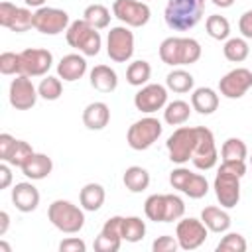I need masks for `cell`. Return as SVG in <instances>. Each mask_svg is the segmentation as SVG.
<instances>
[{"label":"cell","mask_w":252,"mask_h":252,"mask_svg":"<svg viewBox=\"0 0 252 252\" xmlns=\"http://www.w3.org/2000/svg\"><path fill=\"white\" fill-rule=\"evenodd\" d=\"M246 173V163L244 161H222L213 189L217 195V201L220 203V207L224 209H232L238 205L240 201V179Z\"/></svg>","instance_id":"cell-1"},{"label":"cell","mask_w":252,"mask_h":252,"mask_svg":"<svg viewBox=\"0 0 252 252\" xmlns=\"http://www.w3.org/2000/svg\"><path fill=\"white\" fill-rule=\"evenodd\" d=\"M205 12V0H167L165 4V24L173 32H187L195 28Z\"/></svg>","instance_id":"cell-2"},{"label":"cell","mask_w":252,"mask_h":252,"mask_svg":"<svg viewBox=\"0 0 252 252\" xmlns=\"http://www.w3.org/2000/svg\"><path fill=\"white\" fill-rule=\"evenodd\" d=\"M201 43L193 37H165L159 43V59L165 65L179 67V65H193L201 59Z\"/></svg>","instance_id":"cell-3"},{"label":"cell","mask_w":252,"mask_h":252,"mask_svg":"<svg viewBox=\"0 0 252 252\" xmlns=\"http://www.w3.org/2000/svg\"><path fill=\"white\" fill-rule=\"evenodd\" d=\"M65 39L71 47H75L85 57L98 55V51L102 47V37H100L98 30L93 28L85 18L75 20V22L69 24V28L65 32Z\"/></svg>","instance_id":"cell-4"},{"label":"cell","mask_w":252,"mask_h":252,"mask_svg":"<svg viewBox=\"0 0 252 252\" xmlns=\"http://www.w3.org/2000/svg\"><path fill=\"white\" fill-rule=\"evenodd\" d=\"M83 211V207H77L67 199H55L47 209V219L57 230L65 234H75L85 226Z\"/></svg>","instance_id":"cell-5"},{"label":"cell","mask_w":252,"mask_h":252,"mask_svg":"<svg viewBox=\"0 0 252 252\" xmlns=\"http://www.w3.org/2000/svg\"><path fill=\"white\" fill-rule=\"evenodd\" d=\"M197 126H179L165 142V148H167V154H169V159L177 165H183L187 163L191 158H193V152H195V146H197Z\"/></svg>","instance_id":"cell-6"},{"label":"cell","mask_w":252,"mask_h":252,"mask_svg":"<svg viewBox=\"0 0 252 252\" xmlns=\"http://www.w3.org/2000/svg\"><path fill=\"white\" fill-rule=\"evenodd\" d=\"M161 132H163L161 122H159L158 118H154V116H146V118L136 120V122L128 128V132H126V142H128V146H130L132 150L142 152V150L152 148V146L158 142V138L161 136Z\"/></svg>","instance_id":"cell-7"},{"label":"cell","mask_w":252,"mask_h":252,"mask_svg":"<svg viewBox=\"0 0 252 252\" xmlns=\"http://www.w3.org/2000/svg\"><path fill=\"white\" fill-rule=\"evenodd\" d=\"M106 53L114 63H126L134 55V33L128 26L110 28L106 37Z\"/></svg>","instance_id":"cell-8"},{"label":"cell","mask_w":252,"mask_h":252,"mask_svg":"<svg viewBox=\"0 0 252 252\" xmlns=\"http://www.w3.org/2000/svg\"><path fill=\"white\" fill-rule=\"evenodd\" d=\"M112 14L130 28H142L150 22L152 10L144 0H114Z\"/></svg>","instance_id":"cell-9"},{"label":"cell","mask_w":252,"mask_h":252,"mask_svg":"<svg viewBox=\"0 0 252 252\" xmlns=\"http://www.w3.org/2000/svg\"><path fill=\"white\" fill-rule=\"evenodd\" d=\"M69 24V14L65 10L41 6L33 12V28L43 35H57L61 32H67Z\"/></svg>","instance_id":"cell-10"},{"label":"cell","mask_w":252,"mask_h":252,"mask_svg":"<svg viewBox=\"0 0 252 252\" xmlns=\"http://www.w3.org/2000/svg\"><path fill=\"white\" fill-rule=\"evenodd\" d=\"M53 65V55L43 47H28L20 51V75L43 77Z\"/></svg>","instance_id":"cell-11"},{"label":"cell","mask_w":252,"mask_h":252,"mask_svg":"<svg viewBox=\"0 0 252 252\" xmlns=\"http://www.w3.org/2000/svg\"><path fill=\"white\" fill-rule=\"evenodd\" d=\"M207 234H209V228L205 226V222L201 219H193V217L183 219L181 217V220L175 226V238H177L181 250L199 248L207 240Z\"/></svg>","instance_id":"cell-12"},{"label":"cell","mask_w":252,"mask_h":252,"mask_svg":"<svg viewBox=\"0 0 252 252\" xmlns=\"http://www.w3.org/2000/svg\"><path fill=\"white\" fill-rule=\"evenodd\" d=\"M199 134H197V146H195V152H193V165L201 171H207V169H213L217 165V159H219V152H217V146H215V136L209 128L205 126H197Z\"/></svg>","instance_id":"cell-13"},{"label":"cell","mask_w":252,"mask_h":252,"mask_svg":"<svg viewBox=\"0 0 252 252\" xmlns=\"http://www.w3.org/2000/svg\"><path fill=\"white\" fill-rule=\"evenodd\" d=\"M37 96H39V93L33 87L32 77H28V75H16V79H12L8 98H10V104L16 110H30L32 106H35Z\"/></svg>","instance_id":"cell-14"},{"label":"cell","mask_w":252,"mask_h":252,"mask_svg":"<svg viewBox=\"0 0 252 252\" xmlns=\"http://www.w3.org/2000/svg\"><path fill=\"white\" fill-rule=\"evenodd\" d=\"M165 104H167V87H163L159 83L144 85L134 94V106L146 114L158 112V110L165 108Z\"/></svg>","instance_id":"cell-15"},{"label":"cell","mask_w":252,"mask_h":252,"mask_svg":"<svg viewBox=\"0 0 252 252\" xmlns=\"http://www.w3.org/2000/svg\"><path fill=\"white\" fill-rule=\"evenodd\" d=\"M250 87H252V71L246 67H236L219 81V91L226 98H240L246 94Z\"/></svg>","instance_id":"cell-16"},{"label":"cell","mask_w":252,"mask_h":252,"mask_svg":"<svg viewBox=\"0 0 252 252\" xmlns=\"http://www.w3.org/2000/svg\"><path fill=\"white\" fill-rule=\"evenodd\" d=\"M122 219L124 217H110L102 228L100 234L94 238V250L96 252H116L122 244Z\"/></svg>","instance_id":"cell-17"},{"label":"cell","mask_w":252,"mask_h":252,"mask_svg":"<svg viewBox=\"0 0 252 252\" xmlns=\"http://www.w3.org/2000/svg\"><path fill=\"white\" fill-rule=\"evenodd\" d=\"M12 203L22 213L35 211L37 205H39V191H37V187L33 183H30V181L16 183L14 189H12Z\"/></svg>","instance_id":"cell-18"},{"label":"cell","mask_w":252,"mask_h":252,"mask_svg":"<svg viewBox=\"0 0 252 252\" xmlns=\"http://www.w3.org/2000/svg\"><path fill=\"white\" fill-rule=\"evenodd\" d=\"M87 73V59L83 53H69L63 55L61 61L57 63V77L63 81H79Z\"/></svg>","instance_id":"cell-19"},{"label":"cell","mask_w":252,"mask_h":252,"mask_svg":"<svg viewBox=\"0 0 252 252\" xmlns=\"http://www.w3.org/2000/svg\"><path fill=\"white\" fill-rule=\"evenodd\" d=\"M110 122V108L102 100H94L83 110V124L89 130H102Z\"/></svg>","instance_id":"cell-20"},{"label":"cell","mask_w":252,"mask_h":252,"mask_svg":"<svg viewBox=\"0 0 252 252\" xmlns=\"http://www.w3.org/2000/svg\"><path fill=\"white\" fill-rule=\"evenodd\" d=\"M20 169H22V173H24L28 179L39 181V179H45V177L51 173L53 161H51V158H49L47 154H35V152H33V154L28 158V161H26Z\"/></svg>","instance_id":"cell-21"},{"label":"cell","mask_w":252,"mask_h":252,"mask_svg":"<svg viewBox=\"0 0 252 252\" xmlns=\"http://www.w3.org/2000/svg\"><path fill=\"white\" fill-rule=\"evenodd\" d=\"M91 87L98 93H112L118 87V75L108 65H96L91 69Z\"/></svg>","instance_id":"cell-22"},{"label":"cell","mask_w":252,"mask_h":252,"mask_svg":"<svg viewBox=\"0 0 252 252\" xmlns=\"http://www.w3.org/2000/svg\"><path fill=\"white\" fill-rule=\"evenodd\" d=\"M201 220L205 222V226L211 230V232H226L230 228V215L224 211V207H215V205H209L201 211Z\"/></svg>","instance_id":"cell-23"},{"label":"cell","mask_w":252,"mask_h":252,"mask_svg":"<svg viewBox=\"0 0 252 252\" xmlns=\"http://www.w3.org/2000/svg\"><path fill=\"white\" fill-rule=\"evenodd\" d=\"M191 106L199 114H213L219 108V94L211 87H199L191 94Z\"/></svg>","instance_id":"cell-24"},{"label":"cell","mask_w":252,"mask_h":252,"mask_svg":"<svg viewBox=\"0 0 252 252\" xmlns=\"http://www.w3.org/2000/svg\"><path fill=\"white\" fill-rule=\"evenodd\" d=\"M104 199H106V193H104V187H102L100 183H87V185L81 189V193H79L81 207H83L85 211H91V213L98 211V209L102 207Z\"/></svg>","instance_id":"cell-25"},{"label":"cell","mask_w":252,"mask_h":252,"mask_svg":"<svg viewBox=\"0 0 252 252\" xmlns=\"http://www.w3.org/2000/svg\"><path fill=\"white\" fill-rule=\"evenodd\" d=\"M122 181L130 193H142L150 185V173L142 165H130V167H126Z\"/></svg>","instance_id":"cell-26"},{"label":"cell","mask_w":252,"mask_h":252,"mask_svg":"<svg viewBox=\"0 0 252 252\" xmlns=\"http://www.w3.org/2000/svg\"><path fill=\"white\" fill-rule=\"evenodd\" d=\"M191 110H193V106H189V102H185V100L167 102L165 108H163V120L169 126H181L189 120Z\"/></svg>","instance_id":"cell-27"},{"label":"cell","mask_w":252,"mask_h":252,"mask_svg":"<svg viewBox=\"0 0 252 252\" xmlns=\"http://www.w3.org/2000/svg\"><path fill=\"white\" fill-rule=\"evenodd\" d=\"M195 85V79L189 71L185 69H173L165 77V87L173 93H189Z\"/></svg>","instance_id":"cell-28"},{"label":"cell","mask_w":252,"mask_h":252,"mask_svg":"<svg viewBox=\"0 0 252 252\" xmlns=\"http://www.w3.org/2000/svg\"><path fill=\"white\" fill-rule=\"evenodd\" d=\"M222 53H224V57L230 63H242L248 57V53H250V47H248L246 37H228L224 41Z\"/></svg>","instance_id":"cell-29"},{"label":"cell","mask_w":252,"mask_h":252,"mask_svg":"<svg viewBox=\"0 0 252 252\" xmlns=\"http://www.w3.org/2000/svg\"><path fill=\"white\" fill-rule=\"evenodd\" d=\"M152 75V67L148 61L144 59H138V61H132L126 69V81L132 85V87H144L148 83Z\"/></svg>","instance_id":"cell-30"},{"label":"cell","mask_w":252,"mask_h":252,"mask_svg":"<svg viewBox=\"0 0 252 252\" xmlns=\"http://www.w3.org/2000/svg\"><path fill=\"white\" fill-rule=\"evenodd\" d=\"M222 161H244L248 158V148L240 138H226L220 148Z\"/></svg>","instance_id":"cell-31"},{"label":"cell","mask_w":252,"mask_h":252,"mask_svg":"<svg viewBox=\"0 0 252 252\" xmlns=\"http://www.w3.org/2000/svg\"><path fill=\"white\" fill-rule=\"evenodd\" d=\"M83 18L96 30H102V28H108L110 24V10L102 4H91L85 8L83 12Z\"/></svg>","instance_id":"cell-32"},{"label":"cell","mask_w":252,"mask_h":252,"mask_svg":"<svg viewBox=\"0 0 252 252\" xmlns=\"http://www.w3.org/2000/svg\"><path fill=\"white\" fill-rule=\"evenodd\" d=\"M146 234V222L140 217H124L122 219V240L138 242Z\"/></svg>","instance_id":"cell-33"},{"label":"cell","mask_w":252,"mask_h":252,"mask_svg":"<svg viewBox=\"0 0 252 252\" xmlns=\"http://www.w3.org/2000/svg\"><path fill=\"white\" fill-rule=\"evenodd\" d=\"M205 28H207V33L213 37V39H228L230 35V24L224 16L220 14H211L205 22Z\"/></svg>","instance_id":"cell-34"},{"label":"cell","mask_w":252,"mask_h":252,"mask_svg":"<svg viewBox=\"0 0 252 252\" xmlns=\"http://www.w3.org/2000/svg\"><path fill=\"white\" fill-rule=\"evenodd\" d=\"M144 213L150 220L154 222H163L165 220V195H150L144 203Z\"/></svg>","instance_id":"cell-35"},{"label":"cell","mask_w":252,"mask_h":252,"mask_svg":"<svg viewBox=\"0 0 252 252\" xmlns=\"http://www.w3.org/2000/svg\"><path fill=\"white\" fill-rule=\"evenodd\" d=\"M37 93H39V96L43 100H57L63 94L61 79L53 77V75H45V79H41V83L37 87Z\"/></svg>","instance_id":"cell-36"},{"label":"cell","mask_w":252,"mask_h":252,"mask_svg":"<svg viewBox=\"0 0 252 252\" xmlns=\"http://www.w3.org/2000/svg\"><path fill=\"white\" fill-rule=\"evenodd\" d=\"M181 193H185L191 199L205 197L209 193V181H207V177L201 175V173H191V177H189V181H187V185L183 187Z\"/></svg>","instance_id":"cell-37"},{"label":"cell","mask_w":252,"mask_h":252,"mask_svg":"<svg viewBox=\"0 0 252 252\" xmlns=\"http://www.w3.org/2000/svg\"><path fill=\"white\" fill-rule=\"evenodd\" d=\"M246 248V238L238 232H226L217 244V252H244Z\"/></svg>","instance_id":"cell-38"},{"label":"cell","mask_w":252,"mask_h":252,"mask_svg":"<svg viewBox=\"0 0 252 252\" xmlns=\"http://www.w3.org/2000/svg\"><path fill=\"white\" fill-rule=\"evenodd\" d=\"M185 215V203L179 195L165 193V220L163 222H173L179 220Z\"/></svg>","instance_id":"cell-39"},{"label":"cell","mask_w":252,"mask_h":252,"mask_svg":"<svg viewBox=\"0 0 252 252\" xmlns=\"http://www.w3.org/2000/svg\"><path fill=\"white\" fill-rule=\"evenodd\" d=\"M30 28H33V14H32V10L18 6V10H16V14H14V18H12L10 26H8V30H12L16 33H24Z\"/></svg>","instance_id":"cell-40"},{"label":"cell","mask_w":252,"mask_h":252,"mask_svg":"<svg viewBox=\"0 0 252 252\" xmlns=\"http://www.w3.org/2000/svg\"><path fill=\"white\" fill-rule=\"evenodd\" d=\"M32 154H33V148H32L26 140H18L14 152H12L10 159H8V163H10V165H16V167H22V165L28 161V158H30Z\"/></svg>","instance_id":"cell-41"},{"label":"cell","mask_w":252,"mask_h":252,"mask_svg":"<svg viewBox=\"0 0 252 252\" xmlns=\"http://www.w3.org/2000/svg\"><path fill=\"white\" fill-rule=\"evenodd\" d=\"M0 73L2 75H20V53L4 51L0 55Z\"/></svg>","instance_id":"cell-42"},{"label":"cell","mask_w":252,"mask_h":252,"mask_svg":"<svg viewBox=\"0 0 252 252\" xmlns=\"http://www.w3.org/2000/svg\"><path fill=\"white\" fill-rule=\"evenodd\" d=\"M179 248V242L175 236H169V234H163V236H158L154 242H152V250L154 252H175Z\"/></svg>","instance_id":"cell-43"},{"label":"cell","mask_w":252,"mask_h":252,"mask_svg":"<svg viewBox=\"0 0 252 252\" xmlns=\"http://www.w3.org/2000/svg\"><path fill=\"white\" fill-rule=\"evenodd\" d=\"M191 173H193V171H189L187 167H177V169H173V171L169 173V183H171V187L177 189V191H183V187L187 185Z\"/></svg>","instance_id":"cell-44"},{"label":"cell","mask_w":252,"mask_h":252,"mask_svg":"<svg viewBox=\"0 0 252 252\" xmlns=\"http://www.w3.org/2000/svg\"><path fill=\"white\" fill-rule=\"evenodd\" d=\"M16 138L14 136H10L8 132H4V134H0V159L2 161H8L10 159V156H12V152H14V148H16Z\"/></svg>","instance_id":"cell-45"},{"label":"cell","mask_w":252,"mask_h":252,"mask_svg":"<svg viewBox=\"0 0 252 252\" xmlns=\"http://www.w3.org/2000/svg\"><path fill=\"white\" fill-rule=\"evenodd\" d=\"M59 250L61 252H85L87 244H85V240H81L77 236H71V238H65V240L59 242Z\"/></svg>","instance_id":"cell-46"},{"label":"cell","mask_w":252,"mask_h":252,"mask_svg":"<svg viewBox=\"0 0 252 252\" xmlns=\"http://www.w3.org/2000/svg\"><path fill=\"white\" fill-rule=\"evenodd\" d=\"M238 30H240L242 37L252 39V8L246 10V12L240 16V20H238Z\"/></svg>","instance_id":"cell-47"},{"label":"cell","mask_w":252,"mask_h":252,"mask_svg":"<svg viewBox=\"0 0 252 252\" xmlns=\"http://www.w3.org/2000/svg\"><path fill=\"white\" fill-rule=\"evenodd\" d=\"M16 10H18V6H14L12 2H2L0 4V26L8 28L12 18H14V14H16Z\"/></svg>","instance_id":"cell-48"},{"label":"cell","mask_w":252,"mask_h":252,"mask_svg":"<svg viewBox=\"0 0 252 252\" xmlns=\"http://www.w3.org/2000/svg\"><path fill=\"white\" fill-rule=\"evenodd\" d=\"M12 183V171H10V165L8 161L0 163V189H8Z\"/></svg>","instance_id":"cell-49"},{"label":"cell","mask_w":252,"mask_h":252,"mask_svg":"<svg viewBox=\"0 0 252 252\" xmlns=\"http://www.w3.org/2000/svg\"><path fill=\"white\" fill-rule=\"evenodd\" d=\"M8 226H10V215L6 211H0V236L6 234Z\"/></svg>","instance_id":"cell-50"},{"label":"cell","mask_w":252,"mask_h":252,"mask_svg":"<svg viewBox=\"0 0 252 252\" xmlns=\"http://www.w3.org/2000/svg\"><path fill=\"white\" fill-rule=\"evenodd\" d=\"M213 4L219 8H230L234 4V0H213Z\"/></svg>","instance_id":"cell-51"},{"label":"cell","mask_w":252,"mask_h":252,"mask_svg":"<svg viewBox=\"0 0 252 252\" xmlns=\"http://www.w3.org/2000/svg\"><path fill=\"white\" fill-rule=\"evenodd\" d=\"M26 6H32V8H41L45 4V0H24Z\"/></svg>","instance_id":"cell-52"},{"label":"cell","mask_w":252,"mask_h":252,"mask_svg":"<svg viewBox=\"0 0 252 252\" xmlns=\"http://www.w3.org/2000/svg\"><path fill=\"white\" fill-rule=\"evenodd\" d=\"M0 250H2V252H10V246H8L4 240H0Z\"/></svg>","instance_id":"cell-53"},{"label":"cell","mask_w":252,"mask_h":252,"mask_svg":"<svg viewBox=\"0 0 252 252\" xmlns=\"http://www.w3.org/2000/svg\"><path fill=\"white\" fill-rule=\"evenodd\" d=\"M250 169H252V156H250Z\"/></svg>","instance_id":"cell-54"}]
</instances>
